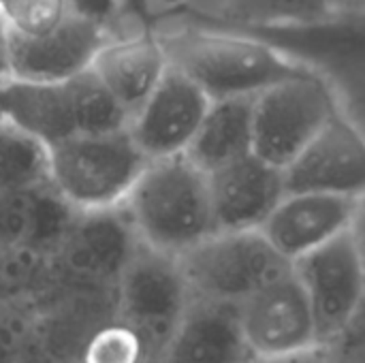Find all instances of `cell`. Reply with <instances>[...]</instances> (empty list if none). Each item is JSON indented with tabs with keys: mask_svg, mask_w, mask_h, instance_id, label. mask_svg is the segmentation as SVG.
Returning <instances> with one entry per match:
<instances>
[{
	"mask_svg": "<svg viewBox=\"0 0 365 363\" xmlns=\"http://www.w3.org/2000/svg\"><path fill=\"white\" fill-rule=\"evenodd\" d=\"M120 210L139 244L173 259L218 231L207 173L184 154L148 160Z\"/></svg>",
	"mask_w": 365,
	"mask_h": 363,
	"instance_id": "obj_1",
	"label": "cell"
},
{
	"mask_svg": "<svg viewBox=\"0 0 365 363\" xmlns=\"http://www.w3.org/2000/svg\"><path fill=\"white\" fill-rule=\"evenodd\" d=\"M160 21H180L184 28L252 39L282 58L319 73L331 86L334 81H361L365 11L310 24H246L225 19L197 6L180 4L169 11H154V32Z\"/></svg>",
	"mask_w": 365,
	"mask_h": 363,
	"instance_id": "obj_2",
	"label": "cell"
},
{
	"mask_svg": "<svg viewBox=\"0 0 365 363\" xmlns=\"http://www.w3.org/2000/svg\"><path fill=\"white\" fill-rule=\"evenodd\" d=\"M158 41L167 64L210 101L257 96L280 81L314 73L246 36L182 28L158 34Z\"/></svg>",
	"mask_w": 365,
	"mask_h": 363,
	"instance_id": "obj_3",
	"label": "cell"
},
{
	"mask_svg": "<svg viewBox=\"0 0 365 363\" xmlns=\"http://www.w3.org/2000/svg\"><path fill=\"white\" fill-rule=\"evenodd\" d=\"M145 165L128 128L79 135L49 148V186L79 214L118 210Z\"/></svg>",
	"mask_w": 365,
	"mask_h": 363,
	"instance_id": "obj_4",
	"label": "cell"
},
{
	"mask_svg": "<svg viewBox=\"0 0 365 363\" xmlns=\"http://www.w3.org/2000/svg\"><path fill=\"white\" fill-rule=\"evenodd\" d=\"M190 300L240 306L291 272L261 231H216L178 257Z\"/></svg>",
	"mask_w": 365,
	"mask_h": 363,
	"instance_id": "obj_5",
	"label": "cell"
},
{
	"mask_svg": "<svg viewBox=\"0 0 365 363\" xmlns=\"http://www.w3.org/2000/svg\"><path fill=\"white\" fill-rule=\"evenodd\" d=\"M340 109L336 88L319 73L263 90L252 98V154L282 171Z\"/></svg>",
	"mask_w": 365,
	"mask_h": 363,
	"instance_id": "obj_6",
	"label": "cell"
},
{
	"mask_svg": "<svg viewBox=\"0 0 365 363\" xmlns=\"http://www.w3.org/2000/svg\"><path fill=\"white\" fill-rule=\"evenodd\" d=\"M190 295L178 259L137 242L113 289L115 319L158 359L188 308Z\"/></svg>",
	"mask_w": 365,
	"mask_h": 363,
	"instance_id": "obj_7",
	"label": "cell"
},
{
	"mask_svg": "<svg viewBox=\"0 0 365 363\" xmlns=\"http://www.w3.org/2000/svg\"><path fill=\"white\" fill-rule=\"evenodd\" d=\"M291 272L310 304L321 349L361 319L364 252L361 227L291 263Z\"/></svg>",
	"mask_w": 365,
	"mask_h": 363,
	"instance_id": "obj_8",
	"label": "cell"
},
{
	"mask_svg": "<svg viewBox=\"0 0 365 363\" xmlns=\"http://www.w3.org/2000/svg\"><path fill=\"white\" fill-rule=\"evenodd\" d=\"M237 319L252 359H289L321 349L310 304L293 272L240 304Z\"/></svg>",
	"mask_w": 365,
	"mask_h": 363,
	"instance_id": "obj_9",
	"label": "cell"
},
{
	"mask_svg": "<svg viewBox=\"0 0 365 363\" xmlns=\"http://www.w3.org/2000/svg\"><path fill=\"white\" fill-rule=\"evenodd\" d=\"M137 246L122 210L75 214L53 261L64 287L113 293Z\"/></svg>",
	"mask_w": 365,
	"mask_h": 363,
	"instance_id": "obj_10",
	"label": "cell"
},
{
	"mask_svg": "<svg viewBox=\"0 0 365 363\" xmlns=\"http://www.w3.org/2000/svg\"><path fill=\"white\" fill-rule=\"evenodd\" d=\"M111 36L92 21L66 11L64 19L41 36H24L6 28L9 79L58 83L90 68L98 49Z\"/></svg>",
	"mask_w": 365,
	"mask_h": 363,
	"instance_id": "obj_11",
	"label": "cell"
},
{
	"mask_svg": "<svg viewBox=\"0 0 365 363\" xmlns=\"http://www.w3.org/2000/svg\"><path fill=\"white\" fill-rule=\"evenodd\" d=\"M361 208L364 197L287 193L259 231L284 261L293 263L361 227Z\"/></svg>",
	"mask_w": 365,
	"mask_h": 363,
	"instance_id": "obj_12",
	"label": "cell"
},
{
	"mask_svg": "<svg viewBox=\"0 0 365 363\" xmlns=\"http://www.w3.org/2000/svg\"><path fill=\"white\" fill-rule=\"evenodd\" d=\"M212 101L180 71L167 66L158 86L133 113L128 133L148 160L186 154Z\"/></svg>",
	"mask_w": 365,
	"mask_h": 363,
	"instance_id": "obj_13",
	"label": "cell"
},
{
	"mask_svg": "<svg viewBox=\"0 0 365 363\" xmlns=\"http://www.w3.org/2000/svg\"><path fill=\"white\" fill-rule=\"evenodd\" d=\"M282 180L287 193L364 197V135L346 109H340L317 139L282 169Z\"/></svg>",
	"mask_w": 365,
	"mask_h": 363,
	"instance_id": "obj_14",
	"label": "cell"
},
{
	"mask_svg": "<svg viewBox=\"0 0 365 363\" xmlns=\"http://www.w3.org/2000/svg\"><path fill=\"white\" fill-rule=\"evenodd\" d=\"M218 231H259L287 195L282 171L248 154L207 173Z\"/></svg>",
	"mask_w": 365,
	"mask_h": 363,
	"instance_id": "obj_15",
	"label": "cell"
},
{
	"mask_svg": "<svg viewBox=\"0 0 365 363\" xmlns=\"http://www.w3.org/2000/svg\"><path fill=\"white\" fill-rule=\"evenodd\" d=\"M160 363H250L237 308L190 300L173 336L163 349Z\"/></svg>",
	"mask_w": 365,
	"mask_h": 363,
	"instance_id": "obj_16",
	"label": "cell"
},
{
	"mask_svg": "<svg viewBox=\"0 0 365 363\" xmlns=\"http://www.w3.org/2000/svg\"><path fill=\"white\" fill-rule=\"evenodd\" d=\"M167 58L156 32H137L107 41L94 56L90 71L133 118L167 71Z\"/></svg>",
	"mask_w": 365,
	"mask_h": 363,
	"instance_id": "obj_17",
	"label": "cell"
},
{
	"mask_svg": "<svg viewBox=\"0 0 365 363\" xmlns=\"http://www.w3.org/2000/svg\"><path fill=\"white\" fill-rule=\"evenodd\" d=\"M0 118L41 141L47 150L79 135L73 77L58 83L6 79L0 88Z\"/></svg>",
	"mask_w": 365,
	"mask_h": 363,
	"instance_id": "obj_18",
	"label": "cell"
},
{
	"mask_svg": "<svg viewBox=\"0 0 365 363\" xmlns=\"http://www.w3.org/2000/svg\"><path fill=\"white\" fill-rule=\"evenodd\" d=\"M252 98L212 101L184 156L201 171L212 173L252 154Z\"/></svg>",
	"mask_w": 365,
	"mask_h": 363,
	"instance_id": "obj_19",
	"label": "cell"
},
{
	"mask_svg": "<svg viewBox=\"0 0 365 363\" xmlns=\"http://www.w3.org/2000/svg\"><path fill=\"white\" fill-rule=\"evenodd\" d=\"M49 184V150L0 118V195H24Z\"/></svg>",
	"mask_w": 365,
	"mask_h": 363,
	"instance_id": "obj_20",
	"label": "cell"
},
{
	"mask_svg": "<svg viewBox=\"0 0 365 363\" xmlns=\"http://www.w3.org/2000/svg\"><path fill=\"white\" fill-rule=\"evenodd\" d=\"M216 15L246 24H310L340 15L336 0H218Z\"/></svg>",
	"mask_w": 365,
	"mask_h": 363,
	"instance_id": "obj_21",
	"label": "cell"
},
{
	"mask_svg": "<svg viewBox=\"0 0 365 363\" xmlns=\"http://www.w3.org/2000/svg\"><path fill=\"white\" fill-rule=\"evenodd\" d=\"M154 362L135 332L115 317L98 325L86 340L77 363H150Z\"/></svg>",
	"mask_w": 365,
	"mask_h": 363,
	"instance_id": "obj_22",
	"label": "cell"
},
{
	"mask_svg": "<svg viewBox=\"0 0 365 363\" xmlns=\"http://www.w3.org/2000/svg\"><path fill=\"white\" fill-rule=\"evenodd\" d=\"M34 353V312L0 300V363H28Z\"/></svg>",
	"mask_w": 365,
	"mask_h": 363,
	"instance_id": "obj_23",
	"label": "cell"
},
{
	"mask_svg": "<svg viewBox=\"0 0 365 363\" xmlns=\"http://www.w3.org/2000/svg\"><path fill=\"white\" fill-rule=\"evenodd\" d=\"M0 15L11 32L41 36L64 19L66 6L62 0H4Z\"/></svg>",
	"mask_w": 365,
	"mask_h": 363,
	"instance_id": "obj_24",
	"label": "cell"
},
{
	"mask_svg": "<svg viewBox=\"0 0 365 363\" xmlns=\"http://www.w3.org/2000/svg\"><path fill=\"white\" fill-rule=\"evenodd\" d=\"M66 11L96 24L103 28L111 39H124L128 36L124 30V13L120 0H62Z\"/></svg>",
	"mask_w": 365,
	"mask_h": 363,
	"instance_id": "obj_25",
	"label": "cell"
},
{
	"mask_svg": "<svg viewBox=\"0 0 365 363\" xmlns=\"http://www.w3.org/2000/svg\"><path fill=\"white\" fill-rule=\"evenodd\" d=\"M122 2V13L126 19H133L139 26V32H154L152 28V0H120Z\"/></svg>",
	"mask_w": 365,
	"mask_h": 363,
	"instance_id": "obj_26",
	"label": "cell"
},
{
	"mask_svg": "<svg viewBox=\"0 0 365 363\" xmlns=\"http://www.w3.org/2000/svg\"><path fill=\"white\" fill-rule=\"evenodd\" d=\"M250 363H327V357H325L323 349H317V351H312V353L297 355V357H289V359H274V362H261V359H252Z\"/></svg>",
	"mask_w": 365,
	"mask_h": 363,
	"instance_id": "obj_27",
	"label": "cell"
},
{
	"mask_svg": "<svg viewBox=\"0 0 365 363\" xmlns=\"http://www.w3.org/2000/svg\"><path fill=\"white\" fill-rule=\"evenodd\" d=\"M9 79V66H6V24L0 15V88Z\"/></svg>",
	"mask_w": 365,
	"mask_h": 363,
	"instance_id": "obj_28",
	"label": "cell"
},
{
	"mask_svg": "<svg viewBox=\"0 0 365 363\" xmlns=\"http://www.w3.org/2000/svg\"><path fill=\"white\" fill-rule=\"evenodd\" d=\"M336 9H338L340 15H346V13H364L365 0H336Z\"/></svg>",
	"mask_w": 365,
	"mask_h": 363,
	"instance_id": "obj_29",
	"label": "cell"
},
{
	"mask_svg": "<svg viewBox=\"0 0 365 363\" xmlns=\"http://www.w3.org/2000/svg\"><path fill=\"white\" fill-rule=\"evenodd\" d=\"M28 363H64V362H58V359L45 357V355H41V353H34V355H32V359H30Z\"/></svg>",
	"mask_w": 365,
	"mask_h": 363,
	"instance_id": "obj_30",
	"label": "cell"
},
{
	"mask_svg": "<svg viewBox=\"0 0 365 363\" xmlns=\"http://www.w3.org/2000/svg\"><path fill=\"white\" fill-rule=\"evenodd\" d=\"M150 363H160V362H158V359H154V362H150Z\"/></svg>",
	"mask_w": 365,
	"mask_h": 363,
	"instance_id": "obj_31",
	"label": "cell"
},
{
	"mask_svg": "<svg viewBox=\"0 0 365 363\" xmlns=\"http://www.w3.org/2000/svg\"><path fill=\"white\" fill-rule=\"evenodd\" d=\"M2 2H4V0H0V4H2Z\"/></svg>",
	"mask_w": 365,
	"mask_h": 363,
	"instance_id": "obj_32",
	"label": "cell"
}]
</instances>
